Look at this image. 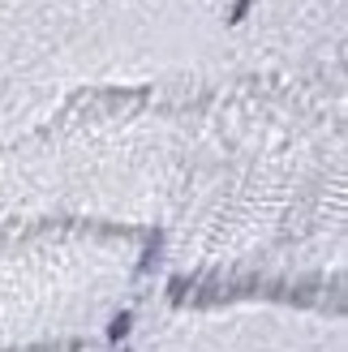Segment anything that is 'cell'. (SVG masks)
<instances>
[{
	"label": "cell",
	"instance_id": "2",
	"mask_svg": "<svg viewBox=\"0 0 348 352\" xmlns=\"http://www.w3.org/2000/svg\"><path fill=\"white\" fill-rule=\"evenodd\" d=\"M228 78L224 0H0V146L103 91Z\"/></svg>",
	"mask_w": 348,
	"mask_h": 352
},
{
	"label": "cell",
	"instance_id": "3",
	"mask_svg": "<svg viewBox=\"0 0 348 352\" xmlns=\"http://www.w3.org/2000/svg\"><path fill=\"white\" fill-rule=\"evenodd\" d=\"M146 236L0 219V352L95 348L133 301Z\"/></svg>",
	"mask_w": 348,
	"mask_h": 352
},
{
	"label": "cell",
	"instance_id": "4",
	"mask_svg": "<svg viewBox=\"0 0 348 352\" xmlns=\"http://www.w3.org/2000/svg\"><path fill=\"white\" fill-rule=\"evenodd\" d=\"M125 352H344V322L309 296L172 288L133 322Z\"/></svg>",
	"mask_w": 348,
	"mask_h": 352
},
{
	"label": "cell",
	"instance_id": "1",
	"mask_svg": "<svg viewBox=\"0 0 348 352\" xmlns=\"http://www.w3.org/2000/svg\"><path fill=\"white\" fill-rule=\"evenodd\" d=\"M160 241L177 288L327 292L344 271V86H206Z\"/></svg>",
	"mask_w": 348,
	"mask_h": 352
},
{
	"label": "cell",
	"instance_id": "5",
	"mask_svg": "<svg viewBox=\"0 0 348 352\" xmlns=\"http://www.w3.org/2000/svg\"><path fill=\"white\" fill-rule=\"evenodd\" d=\"M228 78L344 86V0H224Z\"/></svg>",
	"mask_w": 348,
	"mask_h": 352
},
{
	"label": "cell",
	"instance_id": "6",
	"mask_svg": "<svg viewBox=\"0 0 348 352\" xmlns=\"http://www.w3.org/2000/svg\"><path fill=\"white\" fill-rule=\"evenodd\" d=\"M52 352H99V348H52Z\"/></svg>",
	"mask_w": 348,
	"mask_h": 352
}]
</instances>
